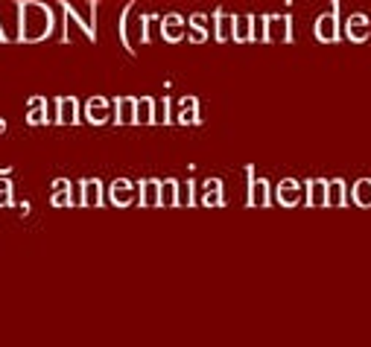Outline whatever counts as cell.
Here are the masks:
<instances>
[{
    "label": "cell",
    "mask_w": 371,
    "mask_h": 347,
    "mask_svg": "<svg viewBox=\"0 0 371 347\" xmlns=\"http://www.w3.org/2000/svg\"><path fill=\"white\" fill-rule=\"evenodd\" d=\"M117 123H138V100L132 97H120L117 100Z\"/></svg>",
    "instance_id": "8"
},
{
    "label": "cell",
    "mask_w": 371,
    "mask_h": 347,
    "mask_svg": "<svg viewBox=\"0 0 371 347\" xmlns=\"http://www.w3.org/2000/svg\"><path fill=\"white\" fill-rule=\"evenodd\" d=\"M85 120H91V123H106V120H108V103H106L103 97L88 100V105H85Z\"/></svg>",
    "instance_id": "9"
},
{
    "label": "cell",
    "mask_w": 371,
    "mask_h": 347,
    "mask_svg": "<svg viewBox=\"0 0 371 347\" xmlns=\"http://www.w3.org/2000/svg\"><path fill=\"white\" fill-rule=\"evenodd\" d=\"M266 38L269 41H290V18L287 15L266 18Z\"/></svg>",
    "instance_id": "3"
},
{
    "label": "cell",
    "mask_w": 371,
    "mask_h": 347,
    "mask_svg": "<svg viewBox=\"0 0 371 347\" xmlns=\"http://www.w3.org/2000/svg\"><path fill=\"white\" fill-rule=\"evenodd\" d=\"M310 199H313V204H322V202H325V184H322V181H313V184H310Z\"/></svg>",
    "instance_id": "25"
},
{
    "label": "cell",
    "mask_w": 371,
    "mask_h": 347,
    "mask_svg": "<svg viewBox=\"0 0 371 347\" xmlns=\"http://www.w3.org/2000/svg\"><path fill=\"white\" fill-rule=\"evenodd\" d=\"M278 199H281L284 204H293L298 199V184L295 181H284L281 187H278Z\"/></svg>",
    "instance_id": "18"
},
{
    "label": "cell",
    "mask_w": 371,
    "mask_h": 347,
    "mask_svg": "<svg viewBox=\"0 0 371 347\" xmlns=\"http://www.w3.org/2000/svg\"><path fill=\"white\" fill-rule=\"evenodd\" d=\"M269 202V184L266 181H255L252 178V193H249V204H255V207H263Z\"/></svg>",
    "instance_id": "13"
},
{
    "label": "cell",
    "mask_w": 371,
    "mask_h": 347,
    "mask_svg": "<svg viewBox=\"0 0 371 347\" xmlns=\"http://www.w3.org/2000/svg\"><path fill=\"white\" fill-rule=\"evenodd\" d=\"M316 36L325 38V41L336 38V18H333V15H322V18H319V24H316Z\"/></svg>",
    "instance_id": "14"
},
{
    "label": "cell",
    "mask_w": 371,
    "mask_h": 347,
    "mask_svg": "<svg viewBox=\"0 0 371 347\" xmlns=\"http://www.w3.org/2000/svg\"><path fill=\"white\" fill-rule=\"evenodd\" d=\"M161 36H164L167 41H178V38L184 36V18H181V15H167V18L161 21Z\"/></svg>",
    "instance_id": "6"
},
{
    "label": "cell",
    "mask_w": 371,
    "mask_h": 347,
    "mask_svg": "<svg viewBox=\"0 0 371 347\" xmlns=\"http://www.w3.org/2000/svg\"><path fill=\"white\" fill-rule=\"evenodd\" d=\"M357 202H371V181H360V187H357Z\"/></svg>",
    "instance_id": "26"
},
{
    "label": "cell",
    "mask_w": 371,
    "mask_h": 347,
    "mask_svg": "<svg viewBox=\"0 0 371 347\" xmlns=\"http://www.w3.org/2000/svg\"><path fill=\"white\" fill-rule=\"evenodd\" d=\"M12 204V181L0 178V207H9Z\"/></svg>",
    "instance_id": "24"
},
{
    "label": "cell",
    "mask_w": 371,
    "mask_h": 347,
    "mask_svg": "<svg viewBox=\"0 0 371 347\" xmlns=\"http://www.w3.org/2000/svg\"><path fill=\"white\" fill-rule=\"evenodd\" d=\"M103 202V184L97 178H91V181H82V204L88 207H97Z\"/></svg>",
    "instance_id": "7"
},
{
    "label": "cell",
    "mask_w": 371,
    "mask_h": 347,
    "mask_svg": "<svg viewBox=\"0 0 371 347\" xmlns=\"http://www.w3.org/2000/svg\"><path fill=\"white\" fill-rule=\"evenodd\" d=\"M156 103H152L149 97H143V100H138V123H152L156 120Z\"/></svg>",
    "instance_id": "20"
},
{
    "label": "cell",
    "mask_w": 371,
    "mask_h": 347,
    "mask_svg": "<svg viewBox=\"0 0 371 347\" xmlns=\"http://www.w3.org/2000/svg\"><path fill=\"white\" fill-rule=\"evenodd\" d=\"M79 120V105L73 97L56 100V123H76Z\"/></svg>",
    "instance_id": "4"
},
{
    "label": "cell",
    "mask_w": 371,
    "mask_h": 347,
    "mask_svg": "<svg viewBox=\"0 0 371 347\" xmlns=\"http://www.w3.org/2000/svg\"><path fill=\"white\" fill-rule=\"evenodd\" d=\"M190 24H193V29H196L193 38H196V41H205V38H208V18H205V15H193Z\"/></svg>",
    "instance_id": "22"
},
{
    "label": "cell",
    "mask_w": 371,
    "mask_h": 347,
    "mask_svg": "<svg viewBox=\"0 0 371 347\" xmlns=\"http://www.w3.org/2000/svg\"><path fill=\"white\" fill-rule=\"evenodd\" d=\"M176 202H178V184H176V181H164V184H161V204L170 207V204H176Z\"/></svg>",
    "instance_id": "19"
},
{
    "label": "cell",
    "mask_w": 371,
    "mask_h": 347,
    "mask_svg": "<svg viewBox=\"0 0 371 347\" xmlns=\"http://www.w3.org/2000/svg\"><path fill=\"white\" fill-rule=\"evenodd\" d=\"M202 202H205V204H220V202H223V196H220V181H216V178L205 181V196H202Z\"/></svg>",
    "instance_id": "17"
},
{
    "label": "cell",
    "mask_w": 371,
    "mask_h": 347,
    "mask_svg": "<svg viewBox=\"0 0 371 347\" xmlns=\"http://www.w3.org/2000/svg\"><path fill=\"white\" fill-rule=\"evenodd\" d=\"M178 123H196V100H181V108H178Z\"/></svg>",
    "instance_id": "21"
},
{
    "label": "cell",
    "mask_w": 371,
    "mask_h": 347,
    "mask_svg": "<svg viewBox=\"0 0 371 347\" xmlns=\"http://www.w3.org/2000/svg\"><path fill=\"white\" fill-rule=\"evenodd\" d=\"M26 120L33 123V125H41V123L50 120V117H47V100H44V97H33V100H29V114H26Z\"/></svg>",
    "instance_id": "10"
},
{
    "label": "cell",
    "mask_w": 371,
    "mask_h": 347,
    "mask_svg": "<svg viewBox=\"0 0 371 347\" xmlns=\"http://www.w3.org/2000/svg\"><path fill=\"white\" fill-rule=\"evenodd\" d=\"M18 9V38L24 44H33V41H41L53 33V9L47 4H39V0H21L15 4Z\"/></svg>",
    "instance_id": "1"
},
{
    "label": "cell",
    "mask_w": 371,
    "mask_h": 347,
    "mask_svg": "<svg viewBox=\"0 0 371 347\" xmlns=\"http://www.w3.org/2000/svg\"><path fill=\"white\" fill-rule=\"evenodd\" d=\"M255 36V18H237L234 24V38L237 41H245V38H252Z\"/></svg>",
    "instance_id": "15"
},
{
    "label": "cell",
    "mask_w": 371,
    "mask_h": 347,
    "mask_svg": "<svg viewBox=\"0 0 371 347\" xmlns=\"http://www.w3.org/2000/svg\"><path fill=\"white\" fill-rule=\"evenodd\" d=\"M135 196H138V190H135V187H132L126 178H120V181L111 184V202H114V204H129Z\"/></svg>",
    "instance_id": "5"
},
{
    "label": "cell",
    "mask_w": 371,
    "mask_h": 347,
    "mask_svg": "<svg viewBox=\"0 0 371 347\" xmlns=\"http://www.w3.org/2000/svg\"><path fill=\"white\" fill-rule=\"evenodd\" d=\"M6 41H9V36L4 33V24H0V44H6Z\"/></svg>",
    "instance_id": "27"
},
{
    "label": "cell",
    "mask_w": 371,
    "mask_h": 347,
    "mask_svg": "<svg viewBox=\"0 0 371 347\" xmlns=\"http://www.w3.org/2000/svg\"><path fill=\"white\" fill-rule=\"evenodd\" d=\"M141 202H143L146 207L161 204V184H158V181H143V187H141Z\"/></svg>",
    "instance_id": "12"
},
{
    "label": "cell",
    "mask_w": 371,
    "mask_h": 347,
    "mask_svg": "<svg viewBox=\"0 0 371 347\" xmlns=\"http://www.w3.org/2000/svg\"><path fill=\"white\" fill-rule=\"evenodd\" d=\"M234 24H237V18H234V15L216 12V38H220V41L234 38Z\"/></svg>",
    "instance_id": "11"
},
{
    "label": "cell",
    "mask_w": 371,
    "mask_h": 347,
    "mask_svg": "<svg viewBox=\"0 0 371 347\" xmlns=\"http://www.w3.org/2000/svg\"><path fill=\"white\" fill-rule=\"evenodd\" d=\"M176 204H193V181H184V184H178V202Z\"/></svg>",
    "instance_id": "23"
},
{
    "label": "cell",
    "mask_w": 371,
    "mask_h": 347,
    "mask_svg": "<svg viewBox=\"0 0 371 347\" xmlns=\"http://www.w3.org/2000/svg\"><path fill=\"white\" fill-rule=\"evenodd\" d=\"M135 4H129L126 6V12H123V24H120V36H123V41H126V47L132 50L135 44H141V41H146V26L152 24V18H146V15H138L135 18Z\"/></svg>",
    "instance_id": "2"
},
{
    "label": "cell",
    "mask_w": 371,
    "mask_h": 347,
    "mask_svg": "<svg viewBox=\"0 0 371 347\" xmlns=\"http://www.w3.org/2000/svg\"><path fill=\"white\" fill-rule=\"evenodd\" d=\"M53 204H56V207H65V204H71V184H68L65 178H59V181H56Z\"/></svg>",
    "instance_id": "16"
}]
</instances>
